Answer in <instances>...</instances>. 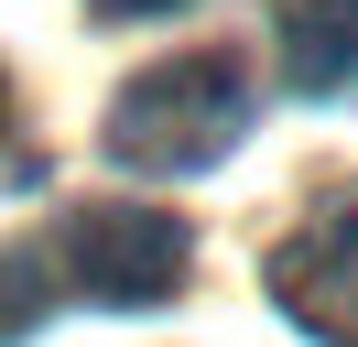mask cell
<instances>
[{
	"instance_id": "6da1fadb",
	"label": "cell",
	"mask_w": 358,
	"mask_h": 347,
	"mask_svg": "<svg viewBox=\"0 0 358 347\" xmlns=\"http://www.w3.org/2000/svg\"><path fill=\"white\" fill-rule=\"evenodd\" d=\"M109 163L120 174H206L228 163V152L250 141V76L228 43H206V55H174L152 65V76H131L109 98Z\"/></svg>"
},
{
	"instance_id": "7a4b0ae2",
	"label": "cell",
	"mask_w": 358,
	"mask_h": 347,
	"mask_svg": "<svg viewBox=\"0 0 358 347\" xmlns=\"http://www.w3.org/2000/svg\"><path fill=\"white\" fill-rule=\"evenodd\" d=\"M44 260H55V282L87 293V304H174L196 239H185V217L141 206V195H98V206H76L66 228H55Z\"/></svg>"
},
{
	"instance_id": "3957f363",
	"label": "cell",
	"mask_w": 358,
	"mask_h": 347,
	"mask_svg": "<svg viewBox=\"0 0 358 347\" xmlns=\"http://www.w3.org/2000/svg\"><path fill=\"white\" fill-rule=\"evenodd\" d=\"M271 304H282L304 337L358 347V185L315 195V217L271 250Z\"/></svg>"
},
{
	"instance_id": "277c9868",
	"label": "cell",
	"mask_w": 358,
	"mask_h": 347,
	"mask_svg": "<svg viewBox=\"0 0 358 347\" xmlns=\"http://www.w3.org/2000/svg\"><path fill=\"white\" fill-rule=\"evenodd\" d=\"M271 33H282V76L304 98L358 87V0H271Z\"/></svg>"
},
{
	"instance_id": "5b68a950",
	"label": "cell",
	"mask_w": 358,
	"mask_h": 347,
	"mask_svg": "<svg viewBox=\"0 0 358 347\" xmlns=\"http://www.w3.org/2000/svg\"><path fill=\"white\" fill-rule=\"evenodd\" d=\"M44 304H55V260L44 250H0V337H33Z\"/></svg>"
},
{
	"instance_id": "8992f818",
	"label": "cell",
	"mask_w": 358,
	"mask_h": 347,
	"mask_svg": "<svg viewBox=\"0 0 358 347\" xmlns=\"http://www.w3.org/2000/svg\"><path fill=\"white\" fill-rule=\"evenodd\" d=\"M98 11H174V0H98Z\"/></svg>"
},
{
	"instance_id": "52a82bcc",
	"label": "cell",
	"mask_w": 358,
	"mask_h": 347,
	"mask_svg": "<svg viewBox=\"0 0 358 347\" xmlns=\"http://www.w3.org/2000/svg\"><path fill=\"white\" fill-rule=\"evenodd\" d=\"M0 130H11V76H0Z\"/></svg>"
}]
</instances>
